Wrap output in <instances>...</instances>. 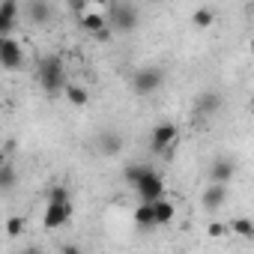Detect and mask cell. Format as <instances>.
<instances>
[{"instance_id": "8fae6325", "label": "cell", "mask_w": 254, "mask_h": 254, "mask_svg": "<svg viewBox=\"0 0 254 254\" xmlns=\"http://www.w3.org/2000/svg\"><path fill=\"white\" fill-rule=\"evenodd\" d=\"M233 174H236V168H233L230 159H215L212 168H209V183H224L227 186L233 180Z\"/></svg>"}, {"instance_id": "d4e9b609", "label": "cell", "mask_w": 254, "mask_h": 254, "mask_svg": "<svg viewBox=\"0 0 254 254\" xmlns=\"http://www.w3.org/2000/svg\"><path fill=\"white\" fill-rule=\"evenodd\" d=\"M69 9H72L78 18H81V15L87 12V0H69Z\"/></svg>"}, {"instance_id": "4fadbf2b", "label": "cell", "mask_w": 254, "mask_h": 254, "mask_svg": "<svg viewBox=\"0 0 254 254\" xmlns=\"http://www.w3.org/2000/svg\"><path fill=\"white\" fill-rule=\"evenodd\" d=\"M135 224H138V227H144V230H150V227H159V224H156V203H150V200H141V206L135 209Z\"/></svg>"}, {"instance_id": "f1b7e54d", "label": "cell", "mask_w": 254, "mask_h": 254, "mask_svg": "<svg viewBox=\"0 0 254 254\" xmlns=\"http://www.w3.org/2000/svg\"><path fill=\"white\" fill-rule=\"evenodd\" d=\"M251 51H254V39H251Z\"/></svg>"}, {"instance_id": "44dd1931", "label": "cell", "mask_w": 254, "mask_h": 254, "mask_svg": "<svg viewBox=\"0 0 254 254\" xmlns=\"http://www.w3.org/2000/svg\"><path fill=\"white\" fill-rule=\"evenodd\" d=\"M0 186H3V191H12L15 189V171H12V162L9 159L0 165Z\"/></svg>"}, {"instance_id": "9a60e30c", "label": "cell", "mask_w": 254, "mask_h": 254, "mask_svg": "<svg viewBox=\"0 0 254 254\" xmlns=\"http://www.w3.org/2000/svg\"><path fill=\"white\" fill-rule=\"evenodd\" d=\"M105 24H108V12H90V9H87V12L81 15V27H84L87 33H99Z\"/></svg>"}, {"instance_id": "484cf974", "label": "cell", "mask_w": 254, "mask_h": 254, "mask_svg": "<svg viewBox=\"0 0 254 254\" xmlns=\"http://www.w3.org/2000/svg\"><path fill=\"white\" fill-rule=\"evenodd\" d=\"M93 3H96V6H105V9H108V6L114 3V0H93Z\"/></svg>"}, {"instance_id": "d6986e66", "label": "cell", "mask_w": 254, "mask_h": 254, "mask_svg": "<svg viewBox=\"0 0 254 254\" xmlns=\"http://www.w3.org/2000/svg\"><path fill=\"white\" fill-rule=\"evenodd\" d=\"M147 168H150V165H141V162H135V165H126V171H123V180H126V183H129V186L135 189V186H138V180L147 174Z\"/></svg>"}, {"instance_id": "5b68a950", "label": "cell", "mask_w": 254, "mask_h": 254, "mask_svg": "<svg viewBox=\"0 0 254 254\" xmlns=\"http://www.w3.org/2000/svg\"><path fill=\"white\" fill-rule=\"evenodd\" d=\"M177 138H180V129L174 123H159V126H153V132H150V150L156 156H171Z\"/></svg>"}, {"instance_id": "603a6c76", "label": "cell", "mask_w": 254, "mask_h": 254, "mask_svg": "<svg viewBox=\"0 0 254 254\" xmlns=\"http://www.w3.org/2000/svg\"><path fill=\"white\" fill-rule=\"evenodd\" d=\"M227 230H230V224H221V221H209V227H206V233H209V236H215V239L227 236Z\"/></svg>"}, {"instance_id": "9c48e42d", "label": "cell", "mask_w": 254, "mask_h": 254, "mask_svg": "<svg viewBox=\"0 0 254 254\" xmlns=\"http://www.w3.org/2000/svg\"><path fill=\"white\" fill-rule=\"evenodd\" d=\"M51 15H54L51 0H27V3H24V18H27L30 24H36V27L48 24Z\"/></svg>"}, {"instance_id": "4316f807", "label": "cell", "mask_w": 254, "mask_h": 254, "mask_svg": "<svg viewBox=\"0 0 254 254\" xmlns=\"http://www.w3.org/2000/svg\"><path fill=\"white\" fill-rule=\"evenodd\" d=\"M251 18H254V3H251Z\"/></svg>"}, {"instance_id": "ba28073f", "label": "cell", "mask_w": 254, "mask_h": 254, "mask_svg": "<svg viewBox=\"0 0 254 254\" xmlns=\"http://www.w3.org/2000/svg\"><path fill=\"white\" fill-rule=\"evenodd\" d=\"M21 12H24V6L18 3V0H0V39L12 36V27H15Z\"/></svg>"}, {"instance_id": "277c9868", "label": "cell", "mask_w": 254, "mask_h": 254, "mask_svg": "<svg viewBox=\"0 0 254 254\" xmlns=\"http://www.w3.org/2000/svg\"><path fill=\"white\" fill-rule=\"evenodd\" d=\"M162 87H165V69H159V66H144L132 75V90L138 96H153Z\"/></svg>"}, {"instance_id": "3957f363", "label": "cell", "mask_w": 254, "mask_h": 254, "mask_svg": "<svg viewBox=\"0 0 254 254\" xmlns=\"http://www.w3.org/2000/svg\"><path fill=\"white\" fill-rule=\"evenodd\" d=\"M105 12H108V21H111V27L117 33H132L138 27V21H141L138 18V9L132 3H126V0H114Z\"/></svg>"}, {"instance_id": "7c38bea8", "label": "cell", "mask_w": 254, "mask_h": 254, "mask_svg": "<svg viewBox=\"0 0 254 254\" xmlns=\"http://www.w3.org/2000/svg\"><path fill=\"white\" fill-rule=\"evenodd\" d=\"M218 108H221V96H218L215 90L200 93V96H197V102H194V111H197L200 117H209V114H215Z\"/></svg>"}, {"instance_id": "5bb4252c", "label": "cell", "mask_w": 254, "mask_h": 254, "mask_svg": "<svg viewBox=\"0 0 254 254\" xmlns=\"http://www.w3.org/2000/svg\"><path fill=\"white\" fill-rule=\"evenodd\" d=\"M123 150V138L117 132H102L99 135V153L102 156H120Z\"/></svg>"}, {"instance_id": "2e32d148", "label": "cell", "mask_w": 254, "mask_h": 254, "mask_svg": "<svg viewBox=\"0 0 254 254\" xmlns=\"http://www.w3.org/2000/svg\"><path fill=\"white\" fill-rule=\"evenodd\" d=\"M153 203H156V224H159V227L171 224V221H174V215H177L174 203H171V200H165V197H159V200H153Z\"/></svg>"}, {"instance_id": "7a4b0ae2", "label": "cell", "mask_w": 254, "mask_h": 254, "mask_svg": "<svg viewBox=\"0 0 254 254\" xmlns=\"http://www.w3.org/2000/svg\"><path fill=\"white\" fill-rule=\"evenodd\" d=\"M36 75H39V84H42L45 93H60V90H66V63H63V57H57V54L42 57Z\"/></svg>"}, {"instance_id": "52a82bcc", "label": "cell", "mask_w": 254, "mask_h": 254, "mask_svg": "<svg viewBox=\"0 0 254 254\" xmlns=\"http://www.w3.org/2000/svg\"><path fill=\"white\" fill-rule=\"evenodd\" d=\"M0 63H3L6 72H15V69L24 66V48H21L18 39L3 36V42H0Z\"/></svg>"}, {"instance_id": "83f0119b", "label": "cell", "mask_w": 254, "mask_h": 254, "mask_svg": "<svg viewBox=\"0 0 254 254\" xmlns=\"http://www.w3.org/2000/svg\"><path fill=\"white\" fill-rule=\"evenodd\" d=\"M150 3H162V0H150Z\"/></svg>"}, {"instance_id": "e0dca14e", "label": "cell", "mask_w": 254, "mask_h": 254, "mask_svg": "<svg viewBox=\"0 0 254 254\" xmlns=\"http://www.w3.org/2000/svg\"><path fill=\"white\" fill-rule=\"evenodd\" d=\"M63 96H66V102H69V105H75V108H84V105L90 102L87 90H84V87H78V84H66Z\"/></svg>"}, {"instance_id": "8992f818", "label": "cell", "mask_w": 254, "mask_h": 254, "mask_svg": "<svg viewBox=\"0 0 254 254\" xmlns=\"http://www.w3.org/2000/svg\"><path fill=\"white\" fill-rule=\"evenodd\" d=\"M135 191H138L141 200H150V203L159 200V197H165V180H162V174H156L153 168H147V174L138 180Z\"/></svg>"}, {"instance_id": "7402d4cb", "label": "cell", "mask_w": 254, "mask_h": 254, "mask_svg": "<svg viewBox=\"0 0 254 254\" xmlns=\"http://www.w3.org/2000/svg\"><path fill=\"white\" fill-rule=\"evenodd\" d=\"M21 233H24V218H21V215H12V218L6 221V236L15 239V236H21Z\"/></svg>"}, {"instance_id": "6da1fadb", "label": "cell", "mask_w": 254, "mask_h": 254, "mask_svg": "<svg viewBox=\"0 0 254 254\" xmlns=\"http://www.w3.org/2000/svg\"><path fill=\"white\" fill-rule=\"evenodd\" d=\"M72 218V197L66 191V186H51L48 189V209H45V230H57Z\"/></svg>"}, {"instance_id": "ac0fdd59", "label": "cell", "mask_w": 254, "mask_h": 254, "mask_svg": "<svg viewBox=\"0 0 254 254\" xmlns=\"http://www.w3.org/2000/svg\"><path fill=\"white\" fill-rule=\"evenodd\" d=\"M191 24H194V27H200V30H206V27H212V24H215V12H212L209 6H200V9H194V12H191Z\"/></svg>"}, {"instance_id": "30bf717a", "label": "cell", "mask_w": 254, "mask_h": 254, "mask_svg": "<svg viewBox=\"0 0 254 254\" xmlns=\"http://www.w3.org/2000/svg\"><path fill=\"white\" fill-rule=\"evenodd\" d=\"M224 197H227V186L224 183H209L200 194V203H203V209H218L224 203Z\"/></svg>"}, {"instance_id": "cb8c5ba5", "label": "cell", "mask_w": 254, "mask_h": 254, "mask_svg": "<svg viewBox=\"0 0 254 254\" xmlns=\"http://www.w3.org/2000/svg\"><path fill=\"white\" fill-rule=\"evenodd\" d=\"M114 33H117V30H114V27H111V21H108V24H105V27H102L99 33H93V36H96V42H102V45H108V42L114 39Z\"/></svg>"}, {"instance_id": "ffe728a7", "label": "cell", "mask_w": 254, "mask_h": 254, "mask_svg": "<svg viewBox=\"0 0 254 254\" xmlns=\"http://www.w3.org/2000/svg\"><path fill=\"white\" fill-rule=\"evenodd\" d=\"M230 230H233L236 236H242V239H254V221H251V218H236V221H230Z\"/></svg>"}]
</instances>
